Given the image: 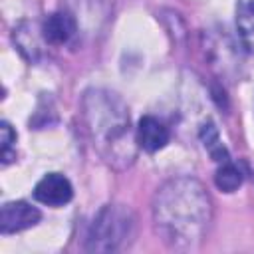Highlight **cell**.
Listing matches in <instances>:
<instances>
[{
	"mask_svg": "<svg viewBox=\"0 0 254 254\" xmlns=\"http://www.w3.org/2000/svg\"><path fill=\"white\" fill-rule=\"evenodd\" d=\"M155 222L175 246L200 240L210 220V198L194 179L169 181L155 196Z\"/></svg>",
	"mask_w": 254,
	"mask_h": 254,
	"instance_id": "cell-1",
	"label": "cell"
},
{
	"mask_svg": "<svg viewBox=\"0 0 254 254\" xmlns=\"http://www.w3.org/2000/svg\"><path fill=\"white\" fill-rule=\"evenodd\" d=\"M83 105L89 131L97 141L101 155L105 157L107 149H111L109 163L119 159V149L133 155L129 151V115L125 105L107 91H89Z\"/></svg>",
	"mask_w": 254,
	"mask_h": 254,
	"instance_id": "cell-2",
	"label": "cell"
},
{
	"mask_svg": "<svg viewBox=\"0 0 254 254\" xmlns=\"http://www.w3.org/2000/svg\"><path fill=\"white\" fill-rule=\"evenodd\" d=\"M133 218L129 210L121 206H105L91 224L87 234V250L93 252H111L117 250L129 236Z\"/></svg>",
	"mask_w": 254,
	"mask_h": 254,
	"instance_id": "cell-3",
	"label": "cell"
},
{
	"mask_svg": "<svg viewBox=\"0 0 254 254\" xmlns=\"http://www.w3.org/2000/svg\"><path fill=\"white\" fill-rule=\"evenodd\" d=\"M40 218H42L40 210L24 200L6 202L0 212V230H2V234L20 232V230H26V228L38 224Z\"/></svg>",
	"mask_w": 254,
	"mask_h": 254,
	"instance_id": "cell-4",
	"label": "cell"
},
{
	"mask_svg": "<svg viewBox=\"0 0 254 254\" xmlns=\"http://www.w3.org/2000/svg\"><path fill=\"white\" fill-rule=\"evenodd\" d=\"M71 196H73L71 183L60 173L46 175L34 189V198L42 204H48V206L67 204L71 200Z\"/></svg>",
	"mask_w": 254,
	"mask_h": 254,
	"instance_id": "cell-5",
	"label": "cell"
},
{
	"mask_svg": "<svg viewBox=\"0 0 254 254\" xmlns=\"http://www.w3.org/2000/svg\"><path fill=\"white\" fill-rule=\"evenodd\" d=\"M75 34V18L69 12H54L44 20L42 36L52 46L67 44Z\"/></svg>",
	"mask_w": 254,
	"mask_h": 254,
	"instance_id": "cell-6",
	"label": "cell"
},
{
	"mask_svg": "<svg viewBox=\"0 0 254 254\" xmlns=\"http://www.w3.org/2000/svg\"><path fill=\"white\" fill-rule=\"evenodd\" d=\"M137 143L147 153H155V151L163 149L169 143V129L159 119H155L151 115H145V117L139 119Z\"/></svg>",
	"mask_w": 254,
	"mask_h": 254,
	"instance_id": "cell-7",
	"label": "cell"
},
{
	"mask_svg": "<svg viewBox=\"0 0 254 254\" xmlns=\"http://www.w3.org/2000/svg\"><path fill=\"white\" fill-rule=\"evenodd\" d=\"M242 173H240V169L236 167V165H232V163H224L218 171H216V175H214V183H216V187L220 189V190H224V192H234L240 185H242Z\"/></svg>",
	"mask_w": 254,
	"mask_h": 254,
	"instance_id": "cell-8",
	"label": "cell"
},
{
	"mask_svg": "<svg viewBox=\"0 0 254 254\" xmlns=\"http://www.w3.org/2000/svg\"><path fill=\"white\" fill-rule=\"evenodd\" d=\"M238 24H240L242 34L246 38H254V2L242 6L240 16H238Z\"/></svg>",
	"mask_w": 254,
	"mask_h": 254,
	"instance_id": "cell-9",
	"label": "cell"
},
{
	"mask_svg": "<svg viewBox=\"0 0 254 254\" xmlns=\"http://www.w3.org/2000/svg\"><path fill=\"white\" fill-rule=\"evenodd\" d=\"M0 131H2V159H4L2 165H8V161H10V147L16 141V133L12 131L8 121H2Z\"/></svg>",
	"mask_w": 254,
	"mask_h": 254,
	"instance_id": "cell-10",
	"label": "cell"
}]
</instances>
